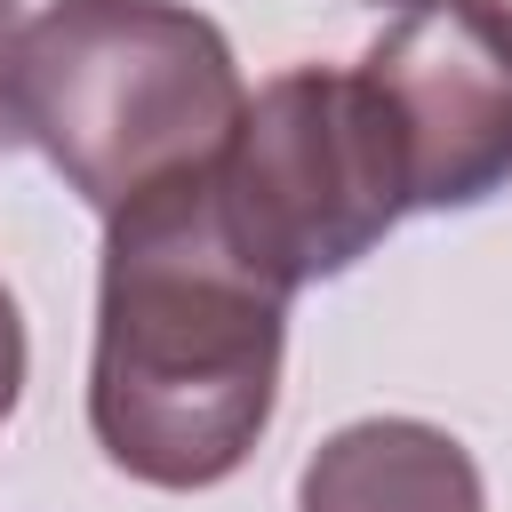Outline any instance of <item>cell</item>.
<instances>
[{
  "mask_svg": "<svg viewBox=\"0 0 512 512\" xmlns=\"http://www.w3.org/2000/svg\"><path fill=\"white\" fill-rule=\"evenodd\" d=\"M16 392H24V320H16V296L0 280V424H8Z\"/></svg>",
  "mask_w": 512,
  "mask_h": 512,
  "instance_id": "cell-6",
  "label": "cell"
},
{
  "mask_svg": "<svg viewBox=\"0 0 512 512\" xmlns=\"http://www.w3.org/2000/svg\"><path fill=\"white\" fill-rule=\"evenodd\" d=\"M240 112L232 40L184 0H48L0 72V136L32 144L96 216L216 168Z\"/></svg>",
  "mask_w": 512,
  "mask_h": 512,
  "instance_id": "cell-2",
  "label": "cell"
},
{
  "mask_svg": "<svg viewBox=\"0 0 512 512\" xmlns=\"http://www.w3.org/2000/svg\"><path fill=\"white\" fill-rule=\"evenodd\" d=\"M288 280L240 240L216 168L104 216L88 424L144 488H216L248 464L280 400Z\"/></svg>",
  "mask_w": 512,
  "mask_h": 512,
  "instance_id": "cell-1",
  "label": "cell"
},
{
  "mask_svg": "<svg viewBox=\"0 0 512 512\" xmlns=\"http://www.w3.org/2000/svg\"><path fill=\"white\" fill-rule=\"evenodd\" d=\"M376 8H432V0H376Z\"/></svg>",
  "mask_w": 512,
  "mask_h": 512,
  "instance_id": "cell-9",
  "label": "cell"
},
{
  "mask_svg": "<svg viewBox=\"0 0 512 512\" xmlns=\"http://www.w3.org/2000/svg\"><path fill=\"white\" fill-rule=\"evenodd\" d=\"M400 144L408 208H480L512 184V32L472 0L400 8L360 56Z\"/></svg>",
  "mask_w": 512,
  "mask_h": 512,
  "instance_id": "cell-4",
  "label": "cell"
},
{
  "mask_svg": "<svg viewBox=\"0 0 512 512\" xmlns=\"http://www.w3.org/2000/svg\"><path fill=\"white\" fill-rule=\"evenodd\" d=\"M216 192L240 224V240L288 280H336L352 272L408 208L400 144L384 128V104L368 96L360 64H296L264 80L216 160Z\"/></svg>",
  "mask_w": 512,
  "mask_h": 512,
  "instance_id": "cell-3",
  "label": "cell"
},
{
  "mask_svg": "<svg viewBox=\"0 0 512 512\" xmlns=\"http://www.w3.org/2000/svg\"><path fill=\"white\" fill-rule=\"evenodd\" d=\"M8 48H16V0H0V72H8Z\"/></svg>",
  "mask_w": 512,
  "mask_h": 512,
  "instance_id": "cell-7",
  "label": "cell"
},
{
  "mask_svg": "<svg viewBox=\"0 0 512 512\" xmlns=\"http://www.w3.org/2000/svg\"><path fill=\"white\" fill-rule=\"evenodd\" d=\"M472 8H480V16H496V24L512 32V0H472Z\"/></svg>",
  "mask_w": 512,
  "mask_h": 512,
  "instance_id": "cell-8",
  "label": "cell"
},
{
  "mask_svg": "<svg viewBox=\"0 0 512 512\" xmlns=\"http://www.w3.org/2000/svg\"><path fill=\"white\" fill-rule=\"evenodd\" d=\"M296 512H488L480 464L424 416H360L296 472Z\"/></svg>",
  "mask_w": 512,
  "mask_h": 512,
  "instance_id": "cell-5",
  "label": "cell"
}]
</instances>
